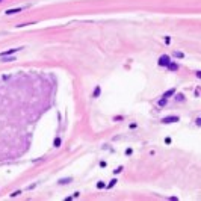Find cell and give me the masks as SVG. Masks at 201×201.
<instances>
[{"instance_id":"cell-2","label":"cell","mask_w":201,"mask_h":201,"mask_svg":"<svg viewBox=\"0 0 201 201\" xmlns=\"http://www.w3.org/2000/svg\"><path fill=\"white\" fill-rule=\"evenodd\" d=\"M20 48H11V50H6V51H2L0 53V56L3 58V56H11V55H14L15 51H18Z\"/></svg>"},{"instance_id":"cell-6","label":"cell","mask_w":201,"mask_h":201,"mask_svg":"<svg viewBox=\"0 0 201 201\" xmlns=\"http://www.w3.org/2000/svg\"><path fill=\"white\" fill-rule=\"evenodd\" d=\"M168 68H169L171 71H177V70H178V65H177V64H172V62H169Z\"/></svg>"},{"instance_id":"cell-1","label":"cell","mask_w":201,"mask_h":201,"mask_svg":"<svg viewBox=\"0 0 201 201\" xmlns=\"http://www.w3.org/2000/svg\"><path fill=\"white\" fill-rule=\"evenodd\" d=\"M169 62H171V59H169L168 55H162L160 58H159V65H160V67H168Z\"/></svg>"},{"instance_id":"cell-10","label":"cell","mask_w":201,"mask_h":201,"mask_svg":"<svg viewBox=\"0 0 201 201\" xmlns=\"http://www.w3.org/2000/svg\"><path fill=\"white\" fill-rule=\"evenodd\" d=\"M159 104H160V106H163V104H166V98H162L160 101H159Z\"/></svg>"},{"instance_id":"cell-9","label":"cell","mask_w":201,"mask_h":201,"mask_svg":"<svg viewBox=\"0 0 201 201\" xmlns=\"http://www.w3.org/2000/svg\"><path fill=\"white\" fill-rule=\"evenodd\" d=\"M59 145H61V139L56 138V139H55V147H59Z\"/></svg>"},{"instance_id":"cell-12","label":"cell","mask_w":201,"mask_h":201,"mask_svg":"<svg viewBox=\"0 0 201 201\" xmlns=\"http://www.w3.org/2000/svg\"><path fill=\"white\" fill-rule=\"evenodd\" d=\"M0 2H2V0H0Z\"/></svg>"},{"instance_id":"cell-7","label":"cell","mask_w":201,"mask_h":201,"mask_svg":"<svg viewBox=\"0 0 201 201\" xmlns=\"http://www.w3.org/2000/svg\"><path fill=\"white\" fill-rule=\"evenodd\" d=\"M12 61H15V59L11 58V56H3L2 58V62H12Z\"/></svg>"},{"instance_id":"cell-11","label":"cell","mask_w":201,"mask_h":201,"mask_svg":"<svg viewBox=\"0 0 201 201\" xmlns=\"http://www.w3.org/2000/svg\"><path fill=\"white\" fill-rule=\"evenodd\" d=\"M115 183H117V180H112V182H111V183H109V188H112V186H114V185H115Z\"/></svg>"},{"instance_id":"cell-8","label":"cell","mask_w":201,"mask_h":201,"mask_svg":"<svg viewBox=\"0 0 201 201\" xmlns=\"http://www.w3.org/2000/svg\"><path fill=\"white\" fill-rule=\"evenodd\" d=\"M98 95H100V86H97L94 91V97H98Z\"/></svg>"},{"instance_id":"cell-3","label":"cell","mask_w":201,"mask_h":201,"mask_svg":"<svg viewBox=\"0 0 201 201\" xmlns=\"http://www.w3.org/2000/svg\"><path fill=\"white\" fill-rule=\"evenodd\" d=\"M175 121H178V117H165L162 122H165V124H169V122H175Z\"/></svg>"},{"instance_id":"cell-4","label":"cell","mask_w":201,"mask_h":201,"mask_svg":"<svg viewBox=\"0 0 201 201\" xmlns=\"http://www.w3.org/2000/svg\"><path fill=\"white\" fill-rule=\"evenodd\" d=\"M17 12H21V9H20V8H15V9H8V11H6L8 15H12V14H17Z\"/></svg>"},{"instance_id":"cell-5","label":"cell","mask_w":201,"mask_h":201,"mask_svg":"<svg viewBox=\"0 0 201 201\" xmlns=\"http://www.w3.org/2000/svg\"><path fill=\"white\" fill-rule=\"evenodd\" d=\"M174 92H175V89H174V88H172V89H168V91L163 94V98H168V97H171Z\"/></svg>"}]
</instances>
